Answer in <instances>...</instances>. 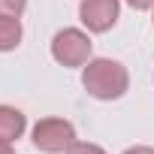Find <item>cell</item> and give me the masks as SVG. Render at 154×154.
I'll return each instance as SVG.
<instances>
[{
  "label": "cell",
  "instance_id": "6da1fadb",
  "mask_svg": "<svg viewBox=\"0 0 154 154\" xmlns=\"http://www.w3.org/2000/svg\"><path fill=\"white\" fill-rule=\"evenodd\" d=\"M82 88L94 97V100H118L127 94L130 88V72L124 63L112 60V57H91L82 69Z\"/></svg>",
  "mask_w": 154,
  "mask_h": 154
},
{
  "label": "cell",
  "instance_id": "7a4b0ae2",
  "mask_svg": "<svg viewBox=\"0 0 154 154\" xmlns=\"http://www.w3.org/2000/svg\"><path fill=\"white\" fill-rule=\"evenodd\" d=\"M91 36L79 27H63L51 36V57L60 66H85L91 60Z\"/></svg>",
  "mask_w": 154,
  "mask_h": 154
},
{
  "label": "cell",
  "instance_id": "3957f363",
  "mask_svg": "<svg viewBox=\"0 0 154 154\" xmlns=\"http://www.w3.org/2000/svg\"><path fill=\"white\" fill-rule=\"evenodd\" d=\"M33 148L42 154H60L75 142V127L66 118H42L33 124Z\"/></svg>",
  "mask_w": 154,
  "mask_h": 154
},
{
  "label": "cell",
  "instance_id": "277c9868",
  "mask_svg": "<svg viewBox=\"0 0 154 154\" xmlns=\"http://www.w3.org/2000/svg\"><path fill=\"white\" fill-rule=\"evenodd\" d=\"M121 15V3L118 0H82L79 3V18L91 33H106L115 27Z\"/></svg>",
  "mask_w": 154,
  "mask_h": 154
},
{
  "label": "cell",
  "instance_id": "5b68a950",
  "mask_svg": "<svg viewBox=\"0 0 154 154\" xmlns=\"http://www.w3.org/2000/svg\"><path fill=\"white\" fill-rule=\"evenodd\" d=\"M24 130H27V118H24L21 109L0 106V139L3 142H15V139H21Z\"/></svg>",
  "mask_w": 154,
  "mask_h": 154
},
{
  "label": "cell",
  "instance_id": "8992f818",
  "mask_svg": "<svg viewBox=\"0 0 154 154\" xmlns=\"http://www.w3.org/2000/svg\"><path fill=\"white\" fill-rule=\"evenodd\" d=\"M21 21L15 15H0V51H12L21 45Z\"/></svg>",
  "mask_w": 154,
  "mask_h": 154
},
{
  "label": "cell",
  "instance_id": "52a82bcc",
  "mask_svg": "<svg viewBox=\"0 0 154 154\" xmlns=\"http://www.w3.org/2000/svg\"><path fill=\"white\" fill-rule=\"evenodd\" d=\"M24 9H27V0H0V15H15V18H21Z\"/></svg>",
  "mask_w": 154,
  "mask_h": 154
},
{
  "label": "cell",
  "instance_id": "ba28073f",
  "mask_svg": "<svg viewBox=\"0 0 154 154\" xmlns=\"http://www.w3.org/2000/svg\"><path fill=\"white\" fill-rule=\"evenodd\" d=\"M66 154H106L100 145H94V142H79L75 139L69 148H66Z\"/></svg>",
  "mask_w": 154,
  "mask_h": 154
},
{
  "label": "cell",
  "instance_id": "9c48e42d",
  "mask_svg": "<svg viewBox=\"0 0 154 154\" xmlns=\"http://www.w3.org/2000/svg\"><path fill=\"white\" fill-rule=\"evenodd\" d=\"M127 6H133V9H154V0H127Z\"/></svg>",
  "mask_w": 154,
  "mask_h": 154
},
{
  "label": "cell",
  "instance_id": "30bf717a",
  "mask_svg": "<svg viewBox=\"0 0 154 154\" xmlns=\"http://www.w3.org/2000/svg\"><path fill=\"white\" fill-rule=\"evenodd\" d=\"M124 154H154V148H148V145H133V148H127Z\"/></svg>",
  "mask_w": 154,
  "mask_h": 154
},
{
  "label": "cell",
  "instance_id": "8fae6325",
  "mask_svg": "<svg viewBox=\"0 0 154 154\" xmlns=\"http://www.w3.org/2000/svg\"><path fill=\"white\" fill-rule=\"evenodd\" d=\"M0 154H15L12 142H3V139H0Z\"/></svg>",
  "mask_w": 154,
  "mask_h": 154
}]
</instances>
